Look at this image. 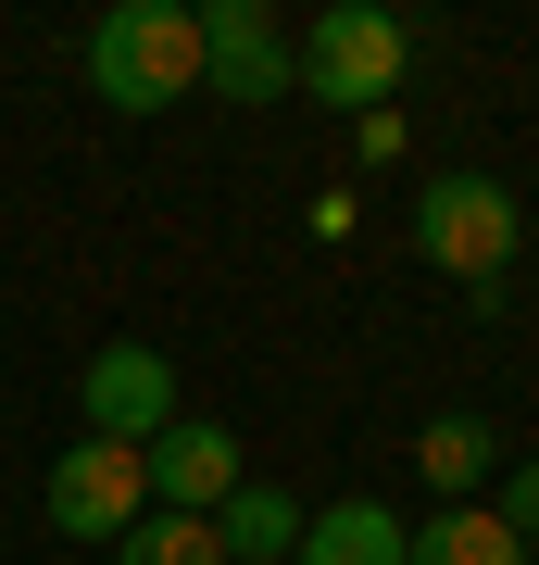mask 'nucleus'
<instances>
[{"mask_svg": "<svg viewBox=\"0 0 539 565\" xmlns=\"http://www.w3.org/2000/svg\"><path fill=\"white\" fill-rule=\"evenodd\" d=\"M76 403H88V440H163L188 403H176V364H163L151 340H100L88 352V377H76Z\"/></svg>", "mask_w": 539, "mask_h": 565, "instance_id": "6", "label": "nucleus"}, {"mask_svg": "<svg viewBox=\"0 0 539 565\" xmlns=\"http://www.w3.org/2000/svg\"><path fill=\"white\" fill-rule=\"evenodd\" d=\"M114 565H226V541H214V515H139L114 541Z\"/></svg>", "mask_w": 539, "mask_h": 565, "instance_id": "12", "label": "nucleus"}, {"mask_svg": "<svg viewBox=\"0 0 539 565\" xmlns=\"http://www.w3.org/2000/svg\"><path fill=\"white\" fill-rule=\"evenodd\" d=\"M489 515H502V527H515V541H539V465H515V478H502V490H489Z\"/></svg>", "mask_w": 539, "mask_h": 565, "instance_id": "13", "label": "nucleus"}, {"mask_svg": "<svg viewBox=\"0 0 539 565\" xmlns=\"http://www.w3.org/2000/svg\"><path fill=\"white\" fill-rule=\"evenodd\" d=\"M39 515H51V541H126V527L151 515L139 440H76V452L39 478Z\"/></svg>", "mask_w": 539, "mask_h": 565, "instance_id": "4", "label": "nucleus"}, {"mask_svg": "<svg viewBox=\"0 0 539 565\" xmlns=\"http://www.w3.org/2000/svg\"><path fill=\"white\" fill-rule=\"evenodd\" d=\"M401 565H527V541H515L489 503H440L414 541H401Z\"/></svg>", "mask_w": 539, "mask_h": 565, "instance_id": "10", "label": "nucleus"}, {"mask_svg": "<svg viewBox=\"0 0 539 565\" xmlns=\"http://www.w3.org/2000/svg\"><path fill=\"white\" fill-rule=\"evenodd\" d=\"M401 541H414V527H401L389 503H314L289 565H401Z\"/></svg>", "mask_w": 539, "mask_h": 565, "instance_id": "9", "label": "nucleus"}, {"mask_svg": "<svg viewBox=\"0 0 539 565\" xmlns=\"http://www.w3.org/2000/svg\"><path fill=\"white\" fill-rule=\"evenodd\" d=\"M214 541H226V565H289V553H301V490L239 478V490L214 503Z\"/></svg>", "mask_w": 539, "mask_h": 565, "instance_id": "8", "label": "nucleus"}, {"mask_svg": "<svg viewBox=\"0 0 539 565\" xmlns=\"http://www.w3.org/2000/svg\"><path fill=\"white\" fill-rule=\"evenodd\" d=\"M289 63H301V88H314V102H352V126H364V114L401 102L414 39H401V13H377V0H326V13L289 39Z\"/></svg>", "mask_w": 539, "mask_h": 565, "instance_id": "3", "label": "nucleus"}, {"mask_svg": "<svg viewBox=\"0 0 539 565\" xmlns=\"http://www.w3.org/2000/svg\"><path fill=\"white\" fill-rule=\"evenodd\" d=\"M414 465H427V490H440V503H477L489 465H502V440H489V415H440V427L414 440Z\"/></svg>", "mask_w": 539, "mask_h": 565, "instance_id": "11", "label": "nucleus"}, {"mask_svg": "<svg viewBox=\"0 0 539 565\" xmlns=\"http://www.w3.org/2000/svg\"><path fill=\"white\" fill-rule=\"evenodd\" d=\"M139 465H151V515H214L226 490L251 478V465H239V427H214V415H176L163 440H139Z\"/></svg>", "mask_w": 539, "mask_h": 565, "instance_id": "7", "label": "nucleus"}, {"mask_svg": "<svg viewBox=\"0 0 539 565\" xmlns=\"http://www.w3.org/2000/svg\"><path fill=\"white\" fill-rule=\"evenodd\" d=\"M414 252L477 289V315H502V277H515V252H527V214H515L502 177H427L414 189Z\"/></svg>", "mask_w": 539, "mask_h": 565, "instance_id": "2", "label": "nucleus"}, {"mask_svg": "<svg viewBox=\"0 0 539 565\" xmlns=\"http://www.w3.org/2000/svg\"><path fill=\"white\" fill-rule=\"evenodd\" d=\"M527 565H539V541H527Z\"/></svg>", "mask_w": 539, "mask_h": 565, "instance_id": "14", "label": "nucleus"}, {"mask_svg": "<svg viewBox=\"0 0 539 565\" xmlns=\"http://www.w3.org/2000/svg\"><path fill=\"white\" fill-rule=\"evenodd\" d=\"M201 88L214 102H289L301 63H289V25L263 0H201Z\"/></svg>", "mask_w": 539, "mask_h": 565, "instance_id": "5", "label": "nucleus"}, {"mask_svg": "<svg viewBox=\"0 0 539 565\" xmlns=\"http://www.w3.org/2000/svg\"><path fill=\"white\" fill-rule=\"evenodd\" d=\"M88 88L114 114H176L201 88V13L188 0H114L88 25Z\"/></svg>", "mask_w": 539, "mask_h": 565, "instance_id": "1", "label": "nucleus"}]
</instances>
